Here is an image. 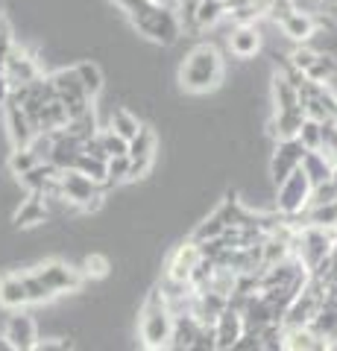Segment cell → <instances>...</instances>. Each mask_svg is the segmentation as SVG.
Masks as SVG:
<instances>
[{
  "instance_id": "14",
  "label": "cell",
  "mask_w": 337,
  "mask_h": 351,
  "mask_svg": "<svg viewBox=\"0 0 337 351\" xmlns=\"http://www.w3.org/2000/svg\"><path fill=\"white\" fill-rule=\"evenodd\" d=\"M244 316H241V311H235V307L229 304L226 311L217 316L214 319V325H211V334H214V346H217V351H229L237 339L244 337Z\"/></svg>"
},
{
  "instance_id": "7",
  "label": "cell",
  "mask_w": 337,
  "mask_h": 351,
  "mask_svg": "<svg viewBox=\"0 0 337 351\" xmlns=\"http://www.w3.org/2000/svg\"><path fill=\"white\" fill-rule=\"evenodd\" d=\"M50 82H53V91H56V100L65 106V112H68V120L80 117L91 108V97L85 94V88L73 68H62L56 73H50Z\"/></svg>"
},
{
  "instance_id": "29",
  "label": "cell",
  "mask_w": 337,
  "mask_h": 351,
  "mask_svg": "<svg viewBox=\"0 0 337 351\" xmlns=\"http://www.w3.org/2000/svg\"><path fill=\"white\" fill-rule=\"evenodd\" d=\"M36 164H41L38 161V156L32 152L30 147H18V149H12L9 152V161H6V167H9V173L15 176V179H21V176H27Z\"/></svg>"
},
{
  "instance_id": "33",
  "label": "cell",
  "mask_w": 337,
  "mask_h": 351,
  "mask_svg": "<svg viewBox=\"0 0 337 351\" xmlns=\"http://www.w3.org/2000/svg\"><path fill=\"white\" fill-rule=\"evenodd\" d=\"M308 223L305 226H317V228H334L337 223V202H323V205H308L305 208Z\"/></svg>"
},
{
  "instance_id": "26",
  "label": "cell",
  "mask_w": 337,
  "mask_h": 351,
  "mask_svg": "<svg viewBox=\"0 0 337 351\" xmlns=\"http://www.w3.org/2000/svg\"><path fill=\"white\" fill-rule=\"evenodd\" d=\"M73 71H77V76H80V82H82V88H85V94L91 97H100V91H103V85H106V80H103V71H100V64L97 62H91V59H82V62H77L73 64Z\"/></svg>"
},
{
  "instance_id": "4",
  "label": "cell",
  "mask_w": 337,
  "mask_h": 351,
  "mask_svg": "<svg viewBox=\"0 0 337 351\" xmlns=\"http://www.w3.org/2000/svg\"><path fill=\"white\" fill-rule=\"evenodd\" d=\"M56 199L80 208V211H97V208L103 205V184L91 182L89 176H82L80 170H65V173H59Z\"/></svg>"
},
{
  "instance_id": "11",
  "label": "cell",
  "mask_w": 337,
  "mask_h": 351,
  "mask_svg": "<svg viewBox=\"0 0 337 351\" xmlns=\"http://www.w3.org/2000/svg\"><path fill=\"white\" fill-rule=\"evenodd\" d=\"M305 152H308V149L302 147L297 138L279 141V144H276V152L270 156V179H273L276 184H281L293 170H299L302 156H305Z\"/></svg>"
},
{
  "instance_id": "6",
  "label": "cell",
  "mask_w": 337,
  "mask_h": 351,
  "mask_svg": "<svg viewBox=\"0 0 337 351\" xmlns=\"http://www.w3.org/2000/svg\"><path fill=\"white\" fill-rule=\"evenodd\" d=\"M32 272L41 278V284L50 290V295H65V293H80V287L85 284L82 272L77 267H71L68 261H59V258H50V261H41L38 267H32Z\"/></svg>"
},
{
  "instance_id": "22",
  "label": "cell",
  "mask_w": 337,
  "mask_h": 351,
  "mask_svg": "<svg viewBox=\"0 0 337 351\" xmlns=\"http://www.w3.org/2000/svg\"><path fill=\"white\" fill-rule=\"evenodd\" d=\"M302 120H305V112L302 108H290V112H276L273 120H270V132L276 135V141H290L299 135Z\"/></svg>"
},
{
  "instance_id": "2",
  "label": "cell",
  "mask_w": 337,
  "mask_h": 351,
  "mask_svg": "<svg viewBox=\"0 0 337 351\" xmlns=\"http://www.w3.org/2000/svg\"><path fill=\"white\" fill-rule=\"evenodd\" d=\"M173 339V311L165 293L153 287L138 307V343L141 351H165Z\"/></svg>"
},
{
  "instance_id": "18",
  "label": "cell",
  "mask_w": 337,
  "mask_h": 351,
  "mask_svg": "<svg viewBox=\"0 0 337 351\" xmlns=\"http://www.w3.org/2000/svg\"><path fill=\"white\" fill-rule=\"evenodd\" d=\"M279 29H281V36L290 38L293 44H308L314 36H317L320 18H317V15H308V12H299V9H293L288 18L279 21Z\"/></svg>"
},
{
  "instance_id": "8",
  "label": "cell",
  "mask_w": 337,
  "mask_h": 351,
  "mask_svg": "<svg viewBox=\"0 0 337 351\" xmlns=\"http://www.w3.org/2000/svg\"><path fill=\"white\" fill-rule=\"evenodd\" d=\"M156 152H159V135L150 126H141L138 135L129 141V182H138L144 179V176L150 173V167H153L156 161Z\"/></svg>"
},
{
  "instance_id": "35",
  "label": "cell",
  "mask_w": 337,
  "mask_h": 351,
  "mask_svg": "<svg viewBox=\"0 0 337 351\" xmlns=\"http://www.w3.org/2000/svg\"><path fill=\"white\" fill-rule=\"evenodd\" d=\"M73 170H80L82 176H89L91 182H97V184H103V188H106V161L103 158H91V156H85V152H82Z\"/></svg>"
},
{
  "instance_id": "12",
  "label": "cell",
  "mask_w": 337,
  "mask_h": 351,
  "mask_svg": "<svg viewBox=\"0 0 337 351\" xmlns=\"http://www.w3.org/2000/svg\"><path fill=\"white\" fill-rule=\"evenodd\" d=\"M3 337L15 351H32V346L38 343V325L27 311H12L3 328Z\"/></svg>"
},
{
  "instance_id": "9",
  "label": "cell",
  "mask_w": 337,
  "mask_h": 351,
  "mask_svg": "<svg viewBox=\"0 0 337 351\" xmlns=\"http://www.w3.org/2000/svg\"><path fill=\"white\" fill-rule=\"evenodd\" d=\"M3 68V73H6V80H9V85L12 88H18V85H30V82H36L38 76H45L41 73V68H38V59L32 56L30 50H24V47H15L9 50V56H6V62L0 64Z\"/></svg>"
},
{
  "instance_id": "25",
  "label": "cell",
  "mask_w": 337,
  "mask_h": 351,
  "mask_svg": "<svg viewBox=\"0 0 337 351\" xmlns=\"http://www.w3.org/2000/svg\"><path fill=\"white\" fill-rule=\"evenodd\" d=\"M305 76L308 82H317V85H329L334 76H337V59L334 56H329V53H323V50H317V56L311 59V64L305 68Z\"/></svg>"
},
{
  "instance_id": "21",
  "label": "cell",
  "mask_w": 337,
  "mask_h": 351,
  "mask_svg": "<svg viewBox=\"0 0 337 351\" xmlns=\"http://www.w3.org/2000/svg\"><path fill=\"white\" fill-rule=\"evenodd\" d=\"M299 170L308 176L311 188H320V184L332 182L334 164H332V158L325 156L323 149H314V152H305V156H302V164H299Z\"/></svg>"
},
{
  "instance_id": "28",
  "label": "cell",
  "mask_w": 337,
  "mask_h": 351,
  "mask_svg": "<svg viewBox=\"0 0 337 351\" xmlns=\"http://www.w3.org/2000/svg\"><path fill=\"white\" fill-rule=\"evenodd\" d=\"M220 18H226V3H214V0H200L194 9V29H209Z\"/></svg>"
},
{
  "instance_id": "20",
  "label": "cell",
  "mask_w": 337,
  "mask_h": 351,
  "mask_svg": "<svg viewBox=\"0 0 337 351\" xmlns=\"http://www.w3.org/2000/svg\"><path fill=\"white\" fill-rule=\"evenodd\" d=\"M0 307L3 311H27L30 307L21 272H3L0 276Z\"/></svg>"
},
{
  "instance_id": "1",
  "label": "cell",
  "mask_w": 337,
  "mask_h": 351,
  "mask_svg": "<svg viewBox=\"0 0 337 351\" xmlns=\"http://www.w3.org/2000/svg\"><path fill=\"white\" fill-rule=\"evenodd\" d=\"M108 3L121 6L129 24L156 44H176L182 36V18L176 15V9L159 3V0H108Z\"/></svg>"
},
{
  "instance_id": "38",
  "label": "cell",
  "mask_w": 337,
  "mask_h": 351,
  "mask_svg": "<svg viewBox=\"0 0 337 351\" xmlns=\"http://www.w3.org/2000/svg\"><path fill=\"white\" fill-rule=\"evenodd\" d=\"M80 272H82L85 281H89V278H103L106 272H108V261H106L103 255H89V258L82 261Z\"/></svg>"
},
{
  "instance_id": "3",
  "label": "cell",
  "mask_w": 337,
  "mask_h": 351,
  "mask_svg": "<svg viewBox=\"0 0 337 351\" xmlns=\"http://www.w3.org/2000/svg\"><path fill=\"white\" fill-rule=\"evenodd\" d=\"M223 56L214 44H197L179 68V85L188 94H209L223 82Z\"/></svg>"
},
{
  "instance_id": "34",
  "label": "cell",
  "mask_w": 337,
  "mask_h": 351,
  "mask_svg": "<svg viewBox=\"0 0 337 351\" xmlns=\"http://www.w3.org/2000/svg\"><path fill=\"white\" fill-rule=\"evenodd\" d=\"M297 141H299V144L305 147L308 152H314V149H323V123H320V120H311V117H305V120H302V129H299Z\"/></svg>"
},
{
  "instance_id": "13",
  "label": "cell",
  "mask_w": 337,
  "mask_h": 351,
  "mask_svg": "<svg viewBox=\"0 0 337 351\" xmlns=\"http://www.w3.org/2000/svg\"><path fill=\"white\" fill-rule=\"evenodd\" d=\"M3 117H6V135H9V141H12V149L30 147V141L36 138L38 132L30 123V117L24 114L21 103H15L12 97H6V103H3Z\"/></svg>"
},
{
  "instance_id": "37",
  "label": "cell",
  "mask_w": 337,
  "mask_h": 351,
  "mask_svg": "<svg viewBox=\"0 0 337 351\" xmlns=\"http://www.w3.org/2000/svg\"><path fill=\"white\" fill-rule=\"evenodd\" d=\"M100 135V144L106 149V156L108 158H117V156H126V149H129V141H124L121 135H115L112 129H100L97 132Z\"/></svg>"
},
{
  "instance_id": "27",
  "label": "cell",
  "mask_w": 337,
  "mask_h": 351,
  "mask_svg": "<svg viewBox=\"0 0 337 351\" xmlns=\"http://www.w3.org/2000/svg\"><path fill=\"white\" fill-rule=\"evenodd\" d=\"M108 129H112L115 135H121L124 141H132L141 132V120L129 112V108H115V112L108 114Z\"/></svg>"
},
{
  "instance_id": "5",
  "label": "cell",
  "mask_w": 337,
  "mask_h": 351,
  "mask_svg": "<svg viewBox=\"0 0 337 351\" xmlns=\"http://www.w3.org/2000/svg\"><path fill=\"white\" fill-rule=\"evenodd\" d=\"M311 182L302 170H293L281 184H276V214L285 219H297L299 214H305V208L311 202Z\"/></svg>"
},
{
  "instance_id": "39",
  "label": "cell",
  "mask_w": 337,
  "mask_h": 351,
  "mask_svg": "<svg viewBox=\"0 0 337 351\" xmlns=\"http://www.w3.org/2000/svg\"><path fill=\"white\" fill-rule=\"evenodd\" d=\"M32 351H73V339L71 337H50V339H38Z\"/></svg>"
},
{
  "instance_id": "31",
  "label": "cell",
  "mask_w": 337,
  "mask_h": 351,
  "mask_svg": "<svg viewBox=\"0 0 337 351\" xmlns=\"http://www.w3.org/2000/svg\"><path fill=\"white\" fill-rule=\"evenodd\" d=\"M311 328L317 331L320 337H325L332 346H337V307H325L323 304V311L314 316V322Z\"/></svg>"
},
{
  "instance_id": "17",
  "label": "cell",
  "mask_w": 337,
  "mask_h": 351,
  "mask_svg": "<svg viewBox=\"0 0 337 351\" xmlns=\"http://www.w3.org/2000/svg\"><path fill=\"white\" fill-rule=\"evenodd\" d=\"M226 47L237 59H253L261 50V29L255 24H235L226 36Z\"/></svg>"
},
{
  "instance_id": "36",
  "label": "cell",
  "mask_w": 337,
  "mask_h": 351,
  "mask_svg": "<svg viewBox=\"0 0 337 351\" xmlns=\"http://www.w3.org/2000/svg\"><path fill=\"white\" fill-rule=\"evenodd\" d=\"M129 182V156H117L106 161V184H124Z\"/></svg>"
},
{
  "instance_id": "40",
  "label": "cell",
  "mask_w": 337,
  "mask_h": 351,
  "mask_svg": "<svg viewBox=\"0 0 337 351\" xmlns=\"http://www.w3.org/2000/svg\"><path fill=\"white\" fill-rule=\"evenodd\" d=\"M229 351H267V348H264V343H261L258 331H244V337L237 339Z\"/></svg>"
},
{
  "instance_id": "10",
  "label": "cell",
  "mask_w": 337,
  "mask_h": 351,
  "mask_svg": "<svg viewBox=\"0 0 337 351\" xmlns=\"http://www.w3.org/2000/svg\"><path fill=\"white\" fill-rule=\"evenodd\" d=\"M200 261H202L200 243H194V240H185V243H179V246L167 255L165 278L179 281V284H188V281H191V272L197 269V263H200Z\"/></svg>"
},
{
  "instance_id": "42",
  "label": "cell",
  "mask_w": 337,
  "mask_h": 351,
  "mask_svg": "<svg viewBox=\"0 0 337 351\" xmlns=\"http://www.w3.org/2000/svg\"><path fill=\"white\" fill-rule=\"evenodd\" d=\"M320 3H323V6H325V3H337V0H320Z\"/></svg>"
},
{
  "instance_id": "32",
  "label": "cell",
  "mask_w": 337,
  "mask_h": 351,
  "mask_svg": "<svg viewBox=\"0 0 337 351\" xmlns=\"http://www.w3.org/2000/svg\"><path fill=\"white\" fill-rule=\"evenodd\" d=\"M21 281H24V290H27L30 304H47V302H53L50 290L41 284V278L32 269H21Z\"/></svg>"
},
{
  "instance_id": "24",
  "label": "cell",
  "mask_w": 337,
  "mask_h": 351,
  "mask_svg": "<svg viewBox=\"0 0 337 351\" xmlns=\"http://www.w3.org/2000/svg\"><path fill=\"white\" fill-rule=\"evenodd\" d=\"M226 232H229V219H226V211L223 208H217L214 214H209L202 219V223L197 226V232H194V243H209V240H217L223 237Z\"/></svg>"
},
{
  "instance_id": "15",
  "label": "cell",
  "mask_w": 337,
  "mask_h": 351,
  "mask_svg": "<svg viewBox=\"0 0 337 351\" xmlns=\"http://www.w3.org/2000/svg\"><path fill=\"white\" fill-rule=\"evenodd\" d=\"M82 156V141H77L73 135H68V132H53V149H50V158L47 164H53L59 173L65 170H73L77 167V161Z\"/></svg>"
},
{
  "instance_id": "19",
  "label": "cell",
  "mask_w": 337,
  "mask_h": 351,
  "mask_svg": "<svg viewBox=\"0 0 337 351\" xmlns=\"http://www.w3.org/2000/svg\"><path fill=\"white\" fill-rule=\"evenodd\" d=\"M12 223H15L18 228H32V226L47 223V196H41V193H27L24 199H21V205L15 208Z\"/></svg>"
},
{
  "instance_id": "30",
  "label": "cell",
  "mask_w": 337,
  "mask_h": 351,
  "mask_svg": "<svg viewBox=\"0 0 337 351\" xmlns=\"http://www.w3.org/2000/svg\"><path fill=\"white\" fill-rule=\"evenodd\" d=\"M65 132H68V135H73L77 141H82V144H85L89 138H94L97 132H100V129H97L94 108H89V112L80 114V117H71V120H68V126H65Z\"/></svg>"
},
{
  "instance_id": "41",
  "label": "cell",
  "mask_w": 337,
  "mask_h": 351,
  "mask_svg": "<svg viewBox=\"0 0 337 351\" xmlns=\"http://www.w3.org/2000/svg\"><path fill=\"white\" fill-rule=\"evenodd\" d=\"M12 94V85H9V80H6V73H3V68H0V106L6 103V97Z\"/></svg>"
},
{
  "instance_id": "23",
  "label": "cell",
  "mask_w": 337,
  "mask_h": 351,
  "mask_svg": "<svg viewBox=\"0 0 337 351\" xmlns=\"http://www.w3.org/2000/svg\"><path fill=\"white\" fill-rule=\"evenodd\" d=\"M273 106H276V112H290V108H302V103H299V88L288 80L285 71L273 76Z\"/></svg>"
},
{
  "instance_id": "43",
  "label": "cell",
  "mask_w": 337,
  "mask_h": 351,
  "mask_svg": "<svg viewBox=\"0 0 337 351\" xmlns=\"http://www.w3.org/2000/svg\"><path fill=\"white\" fill-rule=\"evenodd\" d=\"M334 232H337V223H334Z\"/></svg>"
},
{
  "instance_id": "16",
  "label": "cell",
  "mask_w": 337,
  "mask_h": 351,
  "mask_svg": "<svg viewBox=\"0 0 337 351\" xmlns=\"http://www.w3.org/2000/svg\"><path fill=\"white\" fill-rule=\"evenodd\" d=\"M334 346L320 337L311 325L305 328H281V351H332Z\"/></svg>"
}]
</instances>
